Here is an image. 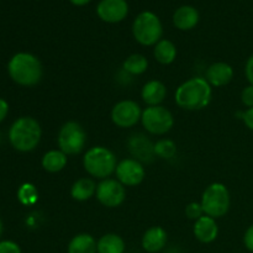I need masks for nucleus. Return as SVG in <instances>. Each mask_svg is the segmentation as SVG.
I'll list each match as a JSON object with an SVG mask.
<instances>
[{
    "instance_id": "3",
    "label": "nucleus",
    "mask_w": 253,
    "mask_h": 253,
    "mask_svg": "<svg viewBox=\"0 0 253 253\" xmlns=\"http://www.w3.org/2000/svg\"><path fill=\"white\" fill-rule=\"evenodd\" d=\"M42 130L39 121L30 116L19 118L9 130V140L12 147L20 152H30L39 146Z\"/></svg>"
},
{
    "instance_id": "15",
    "label": "nucleus",
    "mask_w": 253,
    "mask_h": 253,
    "mask_svg": "<svg viewBox=\"0 0 253 253\" xmlns=\"http://www.w3.org/2000/svg\"><path fill=\"white\" fill-rule=\"evenodd\" d=\"M168 241V235L163 227L153 226L150 227L143 234L142 249L148 253H157L162 251Z\"/></svg>"
},
{
    "instance_id": "8",
    "label": "nucleus",
    "mask_w": 253,
    "mask_h": 253,
    "mask_svg": "<svg viewBox=\"0 0 253 253\" xmlns=\"http://www.w3.org/2000/svg\"><path fill=\"white\" fill-rule=\"evenodd\" d=\"M141 123L147 132L152 135H165L174 125L172 113L165 106H148L142 111Z\"/></svg>"
},
{
    "instance_id": "20",
    "label": "nucleus",
    "mask_w": 253,
    "mask_h": 253,
    "mask_svg": "<svg viewBox=\"0 0 253 253\" xmlns=\"http://www.w3.org/2000/svg\"><path fill=\"white\" fill-rule=\"evenodd\" d=\"M96 193V184L90 178L76 180L71 188V197L77 202H85Z\"/></svg>"
},
{
    "instance_id": "13",
    "label": "nucleus",
    "mask_w": 253,
    "mask_h": 253,
    "mask_svg": "<svg viewBox=\"0 0 253 253\" xmlns=\"http://www.w3.org/2000/svg\"><path fill=\"white\" fill-rule=\"evenodd\" d=\"M193 231H194V236L197 237L198 241H200L202 244H211L219 235V226L214 217L203 215L200 219L195 221Z\"/></svg>"
},
{
    "instance_id": "1",
    "label": "nucleus",
    "mask_w": 253,
    "mask_h": 253,
    "mask_svg": "<svg viewBox=\"0 0 253 253\" xmlns=\"http://www.w3.org/2000/svg\"><path fill=\"white\" fill-rule=\"evenodd\" d=\"M212 89L208 81L202 77L188 79L180 84L174 94L175 103L184 110H202L211 101Z\"/></svg>"
},
{
    "instance_id": "31",
    "label": "nucleus",
    "mask_w": 253,
    "mask_h": 253,
    "mask_svg": "<svg viewBox=\"0 0 253 253\" xmlns=\"http://www.w3.org/2000/svg\"><path fill=\"white\" fill-rule=\"evenodd\" d=\"M245 73H246V78L249 83L253 85V54L247 59L246 67H245Z\"/></svg>"
},
{
    "instance_id": "16",
    "label": "nucleus",
    "mask_w": 253,
    "mask_h": 253,
    "mask_svg": "<svg viewBox=\"0 0 253 253\" xmlns=\"http://www.w3.org/2000/svg\"><path fill=\"white\" fill-rule=\"evenodd\" d=\"M198 22H199V11L190 5H183L178 7L173 14V24L182 31L194 29Z\"/></svg>"
},
{
    "instance_id": "7",
    "label": "nucleus",
    "mask_w": 253,
    "mask_h": 253,
    "mask_svg": "<svg viewBox=\"0 0 253 253\" xmlns=\"http://www.w3.org/2000/svg\"><path fill=\"white\" fill-rule=\"evenodd\" d=\"M59 150L67 156L78 155L86 145V132L81 124L76 121H68L63 124L58 132Z\"/></svg>"
},
{
    "instance_id": "24",
    "label": "nucleus",
    "mask_w": 253,
    "mask_h": 253,
    "mask_svg": "<svg viewBox=\"0 0 253 253\" xmlns=\"http://www.w3.org/2000/svg\"><path fill=\"white\" fill-rule=\"evenodd\" d=\"M123 68L132 76H140L148 68V61L143 54L133 53L124 61Z\"/></svg>"
},
{
    "instance_id": "23",
    "label": "nucleus",
    "mask_w": 253,
    "mask_h": 253,
    "mask_svg": "<svg viewBox=\"0 0 253 253\" xmlns=\"http://www.w3.org/2000/svg\"><path fill=\"white\" fill-rule=\"evenodd\" d=\"M125 241L116 234H106L98 241V253H124Z\"/></svg>"
},
{
    "instance_id": "27",
    "label": "nucleus",
    "mask_w": 253,
    "mask_h": 253,
    "mask_svg": "<svg viewBox=\"0 0 253 253\" xmlns=\"http://www.w3.org/2000/svg\"><path fill=\"white\" fill-rule=\"evenodd\" d=\"M203 214H204V210H203V207L200 203H189L187 205V208H185V215L190 220H195L197 221L198 219H200L203 216Z\"/></svg>"
},
{
    "instance_id": "19",
    "label": "nucleus",
    "mask_w": 253,
    "mask_h": 253,
    "mask_svg": "<svg viewBox=\"0 0 253 253\" xmlns=\"http://www.w3.org/2000/svg\"><path fill=\"white\" fill-rule=\"evenodd\" d=\"M68 253H98V242L91 235L78 234L69 241Z\"/></svg>"
},
{
    "instance_id": "22",
    "label": "nucleus",
    "mask_w": 253,
    "mask_h": 253,
    "mask_svg": "<svg viewBox=\"0 0 253 253\" xmlns=\"http://www.w3.org/2000/svg\"><path fill=\"white\" fill-rule=\"evenodd\" d=\"M153 56L161 64H170L177 57V47L169 40H161L155 44Z\"/></svg>"
},
{
    "instance_id": "14",
    "label": "nucleus",
    "mask_w": 253,
    "mask_h": 253,
    "mask_svg": "<svg viewBox=\"0 0 253 253\" xmlns=\"http://www.w3.org/2000/svg\"><path fill=\"white\" fill-rule=\"evenodd\" d=\"M234 78V69L229 63L225 62H216L209 66L207 69L205 79L211 86H224L227 85Z\"/></svg>"
},
{
    "instance_id": "35",
    "label": "nucleus",
    "mask_w": 253,
    "mask_h": 253,
    "mask_svg": "<svg viewBox=\"0 0 253 253\" xmlns=\"http://www.w3.org/2000/svg\"><path fill=\"white\" fill-rule=\"evenodd\" d=\"M2 229H4V227H2V222H1V220H0V237H1V235H2Z\"/></svg>"
},
{
    "instance_id": "4",
    "label": "nucleus",
    "mask_w": 253,
    "mask_h": 253,
    "mask_svg": "<svg viewBox=\"0 0 253 253\" xmlns=\"http://www.w3.org/2000/svg\"><path fill=\"white\" fill-rule=\"evenodd\" d=\"M84 169L91 177L99 179H106L115 172L118 161L115 155L109 148L103 146H95L86 151L83 158Z\"/></svg>"
},
{
    "instance_id": "26",
    "label": "nucleus",
    "mask_w": 253,
    "mask_h": 253,
    "mask_svg": "<svg viewBox=\"0 0 253 253\" xmlns=\"http://www.w3.org/2000/svg\"><path fill=\"white\" fill-rule=\"evenodd\" d=\"M175 153H177V146L173 141L167 140V138L160 140L155 145V155L160 158L169 160V158L174 157Z\"/></svg>"
},
{
    "instance_id": "10",
    "label": "nucleus",
    "mask_w": 253,
    "mask_h": 253,
    "mask_svg": "<svg viewBox=\"0 0 253 253\" xmlns=\"http://www.w3.org/2000/svg\"><path fill=\"white\" fill-rule=\"evenodd\" d=\"M142 111L140 105L133 100H121L115 104L111 110V120L118 127L128 128L137 125Z\"/></svg>"
},
{
    "instance_id": "9",
    "label": "nucleus",
    "mask_w": 253,
    "mask_h": 253,
    "mask_svg": "<svg viewBox=\"0 0 253 253\" xmlns=\"http://www.w3.org/2000/svg\"><path fill=\"white\" fill-rule=\"evenodd\" d=\"M95 197L101 205L106 208H118L125 202V185L118 179L106 178L96 185Z\"/></svg>"
},
{
    "instance_id": "11",
    "label": "nucleus",
    "mask_w": 253,
    "mask_h": 253,
    "mask_svg": "<svg viewBox=\"0 0 253 253\" xmlns=\"http://www.w3.org/2000/svg\"><path fill=\"white\" fill-rule=\"evenodd\" d=\"M115 174L119 182L125 187H136L143 182L146 170L140 161L135 158H126L118 163Z\"/></svg>"
},
{
    "instance_id": "21",
    "label": "nucleus",
    "mask_w": 253,
    "mask_h": 253,
    "mask_svg": "<svg viewBox=\"0 0 253 253\" xmlns=\"http://www.w3.org/2000/svg\"><path fill=\"white\" fill-rule=\"evenodd\" d=\"M68 163V156L62 152L61 150H52L44 153L42 158V167L49 173H57L64 169Z\"/></svg>"
},
{
    "instance_id": "33",
    "label": "nucleus",
    "mask_w": 253,
    "mask_h": 253,
    "mask_svg": "<svg viewBox=\"0 0 253 253\" xmlns=\"http://www.w3.org/2000/svg\"><path fill=\"white\" fill-rule=\"evenodd\" d=\"M7 113H9V105L4 99L0 98V123L6 118Z\"/></svg>"
},
{
    "instance_id": "17",
    "label": "nucleus",
    "mask_w": 253,
    "mask_h": 253,
    "mask_svg": "<svg viewBox=\"0 0 253 253\" xmlns=\"http://www.w3.org/2000/svg\"><path fill=\"white\" fill-rule=\"evenodd\" d=\"M128 147L132 156H135V160L146 161L150 162L155 156V145H152L150 140L143 135H135L128 141Z\"/></svg>"
},
{
    "instance_id": "5",
    "label": "nucleus",
    "mask_w": 253,
    "mask_h": 253,
    "mask_svg": "<svg viewBox=\"0 0 253 253\" xmlns=\"http://www.w3.org/2000/svg\"><path fill=\"white\" fill-rule=\"evenodd\" d=\"M132 34L142 46H155L162 40V22L152 11H142L133 20Z\"/></svg>"
},
{
    "instance_id": "18",
    "label": "nucleus",
    "mask_w": 253,
    "mask_h": 253,
    "mask_svg": "<svg viewBox=\"0 0 253 253\" xmlns=\"http://www.w3.org/2000/svg\"><path fill=\"white\" fill-rule=\"evenodd\" d=\"M141 96L148 106H157L167 96V88L162 82L150 81L143 85L142 90H141Z\"/></svg>"
},
{
    "instance_id": "2",
    "label": "nucleus",
    "mask_w": 253,
    "mask_h": 253,
    "mask_svg": "<svg viewBox=\"0 0 253 253\" xmlns=\"http://www.w3.org/2000/svg\"><path fill=\"white\" fill-rule=\"evenodd\" d=\"M7 71L15 83L24 86L36 85L43 74L40 59L27 52L15 54L7 64Z\"/></svg>"
},
{
    "instance_id": "12",
    "label": "nucleus",
    "mask_w": 253,
    "mask_h": 253,
    "mask_svg": "<svg viewBox=\"0 0 253 253\" xmlns=\"http://www.w3.org/2000/svg\"><path fill=\"white\" fill-rule=\"evenodd\" d=\"M96 14L108 24L120 22L127 16L128 5L126 0H100L96 6Z\"/></svg>"
},
{
    "instance_id": "6",
    "label": "nucleus",
    "mask_w": 253,
    "mask_h": 253,
    "mask_svg": "<svg viewBox=\"0 0 253 253\" xmlns=\"http://www.w3.org/2000/svg\"><path fill=\"white\" fill-rule=\"evenodd\" d=\"M230 193L222 183H212L204 190L202 197V207L204 214L214 219L225 216L230 209Z\"/></svg>"
},
{
    "instance_id": "32",
    "label": "nucleus",
    "mask_w": 253,
    "mask_h": 253,
    "mask_svg": "<svg viewBox=\"0 0 253 253\" xmlns=\"http://www.w3.org/2000/svg\"><path fill=\"white\" fill-rule=\"evenodd\" d=\"M242 120H244L245 125L253 131V108L247 109L244 114H242Z\"/></svg>"
},
{
    "instance_id": "28",
    "label": "nucleus",
    "mask_w": 253,
    "mask_h": 253,
    "mask_svg": "<svg viewBox=\"0 0 253 253\" xmlns=\"http://www.w3.org/2000/svg\"><path fill=\"white\" fill-rule=\"evenodd\" d=\"M241 100L245 106H247L249 109L253 108V85L251 84L242 90Z\"/></svg>"
},
{
    "instance_id": "30",
    "label": "nucleus",
    "mask_w": 253,
    "mask_h": 253,
    "mask_svg": "<svg viewBox=\"0 0 253 253\" xmlns=\"http://www.w3.org/2000/svg\"><path fill=\"white\" fill-rule=\"evenodd\" d=\"M244 244L246 246V249L249 250L250 252L253 253V225L249 227L245 232L244 236Z\"/></svg>"
},
{
    "instance_id": "34",
    "label": "nucleus",
    "mask_w": 253,
    "mask_h": 253,
    "mask_svg": "<svg viewBox=\"0 0 253 253\" xmlns=\"http://www.w3.org/2000/svg\"><path fill=\"white\" fill-rule=\"evenodd\" d=\"M73 5H77V6H83V5H86L91 0H69Z\"/></svg>"
},
{
    "instance_id": "29",
    "label": "nucleus",
    "mask_w": 253,
    "mask_h": 253,
    "mask_svg": "<svg viewBox=\"0 0 253 253\" xmlns=\"http://www.w3.org/2000/svg\"><path fill=\"white\" fill-rule=\"evenodd\" d=\"M0 253H21V249L12 241L0 242Z\"/></svg>"
},
{
    "instance_id": "25",
    "label": "nucleus",
    "mask_w": 253,
    "mask_h": 253,
    "mask_svg": "<svg viewBox=\"0 0 253 253\" xmlns=\"http://www.w3.org/2000/svg\"><path fill=\"white\" fill-rule=\"evenodd\" d=\"M17 198H19L20 203L22 205H34L35 203L39 200V192H37L36 187L31 183H25L17 190Z\"/></svg>"
}]
</instances>
